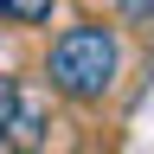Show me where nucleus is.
<instances>
[{
  "instance_id": "1",
  "label": "nucleus",
  "mask_w": 154,
  "mask_h": 154,
  "mask_svg": "<svg viewBox=\"0 0 154 154\" xmlns=\"http://www.w3.org/2000/svg\"><path fill=\"white\" fill-rule=\"evenodd\" d=\"M122 77V32L103 19H77L45 45V90L64 103H103Z\"/></svg>"
},
{
  "instance_id": "2",
  "label": "nucleus",
  "mask_w": 154,
  "mask_h": 154,
  "mask_svg": "<svg viewBox=\"0 0 154 154\" xmlns=\"http://www.w3.org/2000/svg\"><path fill=\"white\" fill-rule=\"evenodd\" d=\"M45 141H51V109H45V96L32 84H19V96L0 116V148L7 154H38Z\"/></svg>"
},
{
  "instance_id": "3",
  "label": "nucleus",
  "mask_w": 154,
  "mask_h": 154,
  "mask_svg": "<svg viewBox=\"0 0 154 154\" xmlns=\"http://www.w3.org/2000/svg\"><path fill=\"white\" fill-rule=\"evenodd\" d=\"M58 0H0V26H51Z\"/></svg>"
},
{
  "instance_id": "4",
  "label": "nucleus",
  "mask_w": 154,
  "mask_h": 154,
  "mask_svg": "<svg viewBox=\"0 0 154 154\" xmlns=\"http://www.w3.org/2000/svg\"><path fill=\"white\" fill-rule=\"evenodd\" d=\"M122 26H154V0H116Z\"/></svg>"
},
{
  "instance_id": "5",
  "label": "nucleus",
  "mask_w": 154,
  "mask_h": 154,
  "mask_svg": "<svg viewBox=\"0 0 154 154\" xmlns=\"http://www.w3.org/2000/svg\"><path fill=\"white\" fill-rule=\"evenodd\" d=\"M13 96H19V77H7V71H0V116H7V103H13Z\"/></svg>"
}]
</instances>
